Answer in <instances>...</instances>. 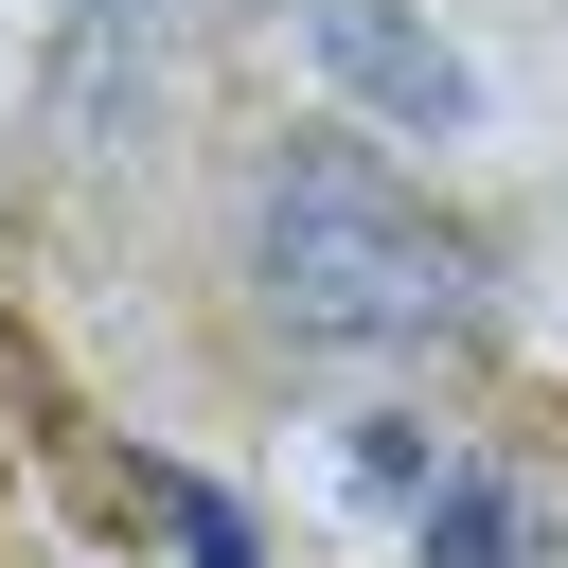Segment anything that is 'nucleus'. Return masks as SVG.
I'll return each instance as SVG.
<instances>
[{"mask_svg":"<svg viewBox=\"0 0 568 568\" xmlns=\"http://www.w3.org/2000/svg\"><path fill=\"white\" fill-rule=\"evenodd\" d=\"M408 532H426V568H550V515H532L497 462H444Z\"/></svg>","mask_w":568,"mask_h":568,"instance_id":"nucleus-3","label":"nucleus"},{"mask_svg":"<svg viewBox=\"0 0 568 568\" xmlns=\"http://www.w3.org/2000/svg\"><path fill=\"white\" fill-rule=\"evenodd\" d=\"M302 53H320L337 106H373V124H408V142H462V124H479V71H462V36H444L426 0H302Z\"/></svg>","mask_w":568,"mask_h":568,"instance_id":"nucleus-2","label":"nucleus"},{"mask_svg":"<svg viewBox=\"0 0 568 568\" xmlns=\"http://www.w3.org/2000/svg\"><path fill=\"white\" fill-rule=\"evenodd\" d=\"M248 284L284 337L320 355H426V337H479V248L373 160V142H284L266 195H248Z\"/></svg>","mask_w":568,"mask_h":568,"instance_id":"nucleus-1","label":"nucleus"},{"mask_svg":"<svg viewBox=\"0 0 568 568\" xmlns=\"http://www.w3.org/2000/svg\"><path fill=\"white\" fill-rule=\"evenodd\" d=\"M142 497H160V532H178V550H195V568H266V532H248V515H231V497H213V479H195V462H160V479H142Z\"/></svg>","mask_w":568,"mask_h":568,"instance_id":"nucleus-4","label":"nucleus"},{"mask_svg":"<svg viewBox=\"0 0 568 568\" xmlns=\"http://www.w3.org/2000/svg\"><path fill=\"white\" fill-rule=\"evenodd\" d=\"M160 18H178V0H71V106H106V89H124V53H142Z\"/></svg>","mask_w":568,"mask_h":568,"instance_id":"nucleus-5","label":"nucleus"}]
</instances>
